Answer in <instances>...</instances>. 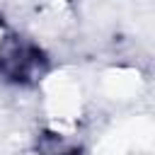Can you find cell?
Masks as SVG:
<instances>
[{
	"instance_id": "6da1fadb",
	"label": "cell",
	"mask_w": 155,
	"mask_h": 155,
	"mask_svg": "<svg viewBox=\"0 0 155 155\" xmlns=\"http://www.w3.org/2000/svg\"><path fill=\"white\" fill-rule=\"evenodd\" d=\"M2 70L15 78V80H24V78H34L36 73H41V53L34 46H24V44H15L7 51H2Z\"/></svg>"
}]
</instances>
